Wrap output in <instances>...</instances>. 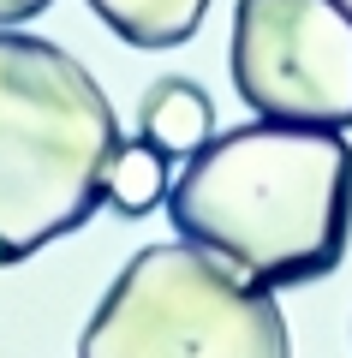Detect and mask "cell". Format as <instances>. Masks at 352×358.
<instances>
[{
	"instance_id": "1",
	"label": "cell",
	"mask_w": 352,
	"mask_h": 358,
	"mask_svg": "<svg viewBox=\"0 0 352 358\" xmlns=\"http://www.w3.org/2000/svg\"><path fill=\"white\" fill-rule=\"evenodd\" d=\"M174 233L221 257L257 287H304L335 275L352 239V143L328 126L251 120L167 185Z\"/></svg>"
},
{
	"instance_id": "2",
	"label": "cell",
	"mask_w": 352,
	"mask_h": 358,
	"mask_svg": "<svg viewBox=\"0 0 352 358\" xmlns=\"http://www.w3.org/2000/svg\"><path fill=\"white\" fill-rule=\"evenodd\" d=\"M120 114L84 60L0 30V268L78 233L108 203Z\"/></svg>"
},
{
	"instance_id": "3",
	"label": "cell",
	"mask_w": 352,
	"mask_h": 358,
	"mask_svg": "<svg viewBox=\"0 0 352 358\" xmlns=\"http://www.w3.org/2000/svg\"><path fill=\"white\" fill-rule=\"evenodd\" d=\"M78 358H293L275 287L245 281L203 245H143L96 317Z\"/></svg>"
},
{
	"instance_id": "4",
	"label": "cell",
	"mask_w": 352,
	"mask_h": 358,
	"mask_svg": "<svg viewBox=\"0 0 352 358\" xmlns=\"http://www.w3.org/2000/svg\"><path fill=\"white\" fill-rule=\"evenodd\" d=\"M227 66L257 120L352 126V18L335 0H239Z\"/></svg>"
},
{
	"instance_id": "5",
	"label": "cell",
	"mask_w": 352,
	"mask_h": 358,
	"mask_svg": "<svg viewBox=\"0 0 352 358\" xmlns=\"http://www.w3.org/2000/svg\"><path fill=\"white\" fill-rule=\"evenodd\" d=\"M138 138L150 150H162L167 162L174 155H197L203 143L215 138V102L209 90L191 84V78H162V84L143 90L138 108Z\"/></svg>"
},
{
	"instance_id": "6",
	"label": "cell",
	"mask_w": 352,
	"mask_h": 358,
	"mask_svg": "<svg viewBox=\"0 0 352 358\" xmlns=\"http://www.w3.org/2000/svg\"><path fill=\"white\" fill-rule=\"evenodd\" d=\"M90 6H96V18L120 42L150 48V54L191 42L197 24H203V13H209V0H90Z\"/></svg>"
},
{
	"instance_id": "7",
	"label": "cell",
	"mask_w": 352,
	"mask_h": 358,
	"mask_svg": "<svg viewBox=\"0 0 352 358\" xmlns=\"http://www.w3.org/2000/svg\"><path fill=\"white\" fill-rule=\"evenodd\" d=\"M167 155L162 150H150V143H120V155H113V167H108V203L120 209V215H150L155 203L167 197Z\"/></svg>"
},
{
	"instance_id": "8",
	"label": "cell",
	"mask_w": 352,
	"mask_h": 358,
	"mask_svg": "<svg viewBox=\"0 0 352 358\" xmlns=\"http://www.w3.org/2000/svg\"><path fill=\"white\" fill-rule=\"evenodd\" d=\"M48 0H0V24H24V18H36Z\"/></svg>"
},
{
	"instance_id": "9",
	"label": "cell",
	"mask_w": 352,
	"mask_h": 358,
	"mask_svg": "<svg viewBox=\"0 0 352 358\" xmlns=\"http://www.w3.org/2000/svg\"><path fill=\"white\" fill-rule=\"evenodd\" d=\"M335 6H340V13H346V18H352V0H335Z\"/></svg>"
}]
</instances>
